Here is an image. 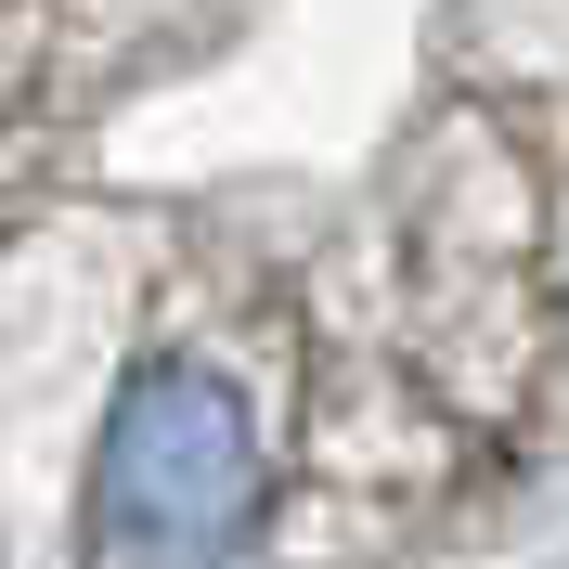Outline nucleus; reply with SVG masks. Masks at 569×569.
Segmentation results:
<instances>
[{
    "instance_id": "nucleus-1",
    "label": "nucleus",
    "mask_w": 569,
    "mask_h": 569,
    "mask_svg": "<svg viewBox=\"0 0 569 569\" xmlns=\"http://www.w3.org/2000/svg\"><path fill=\"white\" fill-rule=\"evenodd\" d=\"M272 518V389L220 323L130 350L91 440V557L104 569H233Z\"/></svg>"
},
{
    "instance_id": "nucleus-2",
    "label": "nucleus",
    "mask_w": 569,
    "mask_h": 569,
    "mask_svg": "<svg viewBox=\"0 0 569 569\" xmlns=\"http://www.w3.org/2000/svg\"><path fill=\"white\" fill-rule=\"evenodd\" d=\"M543 337H557V362H569V208H557V233H543Z\"/></svg>"
}]
</instances>
